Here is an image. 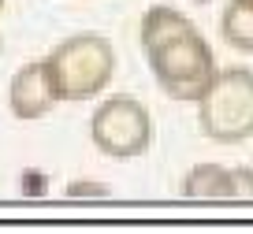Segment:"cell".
Masks as SVG:
<instances>
[{
  "mask_svg": "<svg viewBox=\"0 0 253 234\" xmlns=\"http://www.w3.org/2000/svg\"><path fill=\"white\" fill-rule=\"evenodd\" d=\"M52 82L60 89V101H93L112 86L116 75V48L104 34L82 30L63 38L52 52L45 56Z\"/></svg>",
  "mask_w": 253,
  "mask_h": 234,
  "instance_id": "1",
  "label": "cell"
},
{
  "mask_svg": "<svg viewBox=\"0 0 253 234\" xmlns=\"http://www.w3.org/2000/svg\"><path fill=\"white\" fill-rule=\"evenodd\" d=\"M145 63H149L153 78H157L160 93L171 97V101H190V104H198L201 93L212 86V78L220 75L212 45L205 41V34L198 26L171 38L168 45L145 52Z\"/></svg>",
  "mask_w": 253,
  "mask_h": 234,
  "instance_id": "2",
  "label": "cell"
},
{
  "mask_svg": "<svg viewBox=\"0 0 253 234\" xmlns=\"http://www.w3.org/2000/svg\"><path fill=\"white\" fill-rule=\"evenodd\" d=\"M198 126L216 145H238L253 138V71L220 67L212 86L198 101Z\"/></svg>",
  "mask_w": 253,
  "mask_h": 234,
  "instance_id": "3",
  "label": "cell"
},
{
  "mask_svg": "<svg viewBox=\"0 0 253 234\" xmlns=\"http://www.w3.org/2000/svg\"><path fill=\"white\" fill-rule=\"evenodd\" d=\"M153 116L138 97H104L89 116V141L108 160H138L153 149Z\"/></svg>",
  "mask_w": 253,
  "mask_h": 234,
  "instance_id": "4",
  "label": "cell"
},
{
  "mask_svg": "<svg viewBox=\"0 0 253 234\" xmlns=\"http://www.w3.org/2000/svg\"><path fill=\"white\" fill-rule=\"evenodd\" d=\"M60 104V89L52 82V71L45 60H30L11 75L8 82V108L15 119L34 123V119H45L48 112Z\"/></svg>",
  "mask_w": 253,
  "mask_h": 234,
  "instance_id": "5",
  "label": "cell"
},
{
  "mask_svg": "<svg viewBox=\"0 0 253 234\" xmlns=\"http://www.w3.org/2000/svg\"><path fill=\"white\" fill-rule=\"evenodd\" d=\"M186 201H235V179L223 164H194L179 182Z\"/></svg>",
  "mask_w": 253,
  "mask_h": 234,
  "instance_id": "6",
  "label": "cell"
},
{
  "mask_svg": "<svg viewBox=\"0 0 253 234\" xmlns=\"http://www.w3.org/2000/svg\"><path fill=\"white\" fill-rule=\"evenodd\" d=\"M186 30H194L190 15H182V11L171 8V4H153V8L142 15V26H138L142 52H153V48L168 45L171 38H179V34H186Z\"/></svg>",
  "mask_w": 253,
  "mask_h": 234,
  "instance_id": "7",
  "label": "cell"
},
{
  "mask_svg": "<svg viewBox=\"0 0 253 234\" xmlns=\"http://www.w3.org/2000/svg\"><path fill=\"white\" fill-rule=\"evenodd\" d=\"M220 38L235 52L253 56V0H227L220 15Z\"/></svg>",
  "mask_w": 253,
  "mask_h": 234,
  "instance_id": "8",
  "label": "cell"
},
{
  "mask_svg": "<svg viewBox=\"0 0 253 234\" xmlns=\"http://www.w3.org/2000/svg\"><path fill=\"white\" fill-rule=\"evenodd\" d=\"M63 194L71 197V201H86V197H93V201H104V197H112V190L104 186V182H89V179H79V182H71V186L63 190Z\"/></svg>",
  "mask_w": 253,
  "mask_h": 234,
  "instance_id": "9",
  "label": "cell"
},
{
  "mask_svg": "<svg viewBox=\"0 0 253 234\" xmlns=\"http://www.w3.org/2000/svg\"><path fill=\"white\" fill-rule=\"evenodd\" d=\"M235 179V201H253V167H231Z\"/></svg>",
  "mask_w": 253,
  "mask_h": 234,
  "instance_id": "10",
  "label": "cell"
},
{
  "mask_svg": "<svg viewBox=\"0 0 253 234\" xmlns=\"http://www.w3.org/2000/svg\"><path fill=\"white\" fill-rule=\"evenodd\" d=\"M0 52H4V38H0Z\"/></svg>",
  "mask_w": 253,
  "mask_h": 234,
  "instance_id": "11",
  "label": "cell"
},
{
  "mask_svg": "<svg viewBox=\"0 0 253 234\" xmlns=\"http://www.w3.org/2000/svg\"><path fill=\"white\" fill-rule=\"evenodd\" d=\"M0 11H4V0H0Z\"/></svg>",
  "mask_w": 253,
  "mask_h": 234,
  "instance_id": "12",
  "label": "cell"
}]
</instances>
